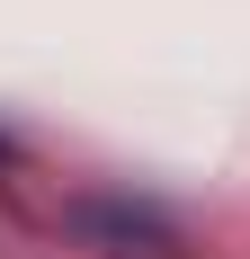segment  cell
I'll return each instance as SVG.
<instances>
[{"label":"cell","instance_id":"7a4b0ae2","mask_svg":"<svg viewBox=\"0 0 250 259\" xmlns=\"http://www.w3.org/2000/svg\"><path fill=\"white\" fill-rule=\"evenodd\" d=\"M9 161H18V143H9V134H0V170H9Z\"/></svg>","mask_w":250,"mask_h":259},{"label":"cell","instance_id":"6da1fadb","mask_svg":"<svg viewBox=\"0 0 250 259\" xmlns=\"http://www.w3.org/2000/svg\"><path fill=\"white\" fill-rule=\"evenodd\" d=\"M72 233H90V241H107V250H170V214L161 206H143V197H80L72 206Z\"/></svg>","mask_w":250,"mask_h":259}]
</instances>
